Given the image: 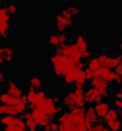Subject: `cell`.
<instances>
[{
  "mask_svg": "<svg viewBox=\"0 0 122 131\" xmlns=\"http://www.w3.org/2000/svg\"><path fill=\"white\" fill-rule=\"evenodd\" d=\"M90 127L84 107H73L58 114V131H89Z\"/></svg>",
  "mask_w": 122,
  "mask_h": 131,
  "instance_id": "cell-1",
  "label": "cell"
},
{
  "mask_svg": "<svg viewBox=\"0 0 122 131\" xmlns=\"http://www.w3.org/2000/svg\"><path fill=\"white\" fill-rule=\"evenodd\" d=\"M73 15L70 14V11L66 8H63L61 11H57L52 17V26L55 29V32H66L70 28H73Z\"/></svg>",
  "mask_w": 122,
  "mask_h": 131,
  "instance_id": "cell-2",
  "label": "cell"
},
{
  "mask_svg": "<svg viewBox=\"0 0 122 131\" xmlns=\"http://www.w3.org/2000/svg\"><path fill=\"white\" fill-rule=\"evenodd\" d=\"M61 105L63 108H73V107H86L84 102V87L83 85H75L73 90H70L69 93L64 95V98L61 99Z\"/></svg>",
  "mask_w": 122,
  "mask_h": 131,
  "instance_id": "cell-3",
  "label": "cell"
},
{
  "mask_svg": "<svg viewBox=\"0 0 122 131\" xmlns=\"http://www.w3.org/2000/svg\"><path fill=\"white\" fill-rule=\"evenodd\" d=\"M50 64H52V72L55 76L61 78L67 70H70L73 66H75V61H72L70 58H67L66 55L63 53H57L54 52V55L50 57Z\"/></svg>",
  "mask_w": 122,
  "mask_h": 131,
  "instance_id": "cell-4",
  "label": "cell"
},
{
  "mask_svg": "<svg viewBox=\"0 0 122 131\" xmlns=\"http://www.w3.org/2000/svg\"><path fill=\"white\" fill-rule=\"evenodd\" d=\"M55 52H57V53H63V55H66L67 58H70V60L75 61V63L81 60V52H79V49L76 47L75 43H69V41H67L66 44L55 47Z\"/></svg>",
  "mask_w": 122,
  "mask_h": 131,
  "instance_id": "cell-5",
  "label": "cell"
},
{
  "mask_svg": "<svg viewBox=\"0 0 122 131\" xmlns=\"http://www.w3.org/2000/svg\"><path fill=\"white\" fill-rule=\"evenodd\" d=\"M75 44H76V47L81 52V60H89L90 57H93V52L89 47V38H87L86 34L83 32L76 34L75 35Z\"/></svg>",
  "mask_w": 122,
  "mask_h": 131,
  "instance_id": "cell-6",
  "label": "cell"
},
{
  "mask_svg": "<svg viewBox=\"0 0 122 131\" xmlns=\"http://www.w3.org/2000/svg\"><path fill=\"white\" fill-rule=\"evenodd\" d=\"M47 96V93L43 90V89H38V90H35V89H30L26 92V95H25V98L28 101V107H30V110L35 107V105H38L43 99Z\"/></svg>",
  "mask_w": 122,
  "mask_h": 131,
  "instance_id": "cell-7",
  "label": "cell"
},
{
  "mask_svg": "<svg viewBox=\"0 0 122 131\" xmlns=\"http://www.w3.org/2000/svg\"><path fill=\"white\" fill-rule=\"evenodd\" d=\"M69 40H70V35L67 34V31H66V32H54L46 38V44L55 49V47H58V46L66 44Z\"/></svg>",
  "mask_w": 122,
  "mask_h": 131,
  "instance_id": "cell-8",
  "label": "cell"
},
{
  "mask_svg": "<svg viewBox=\"0 0 122 131\" xmlns=\"http://www.w3.org/2000/svg\"><path fill=\"white\" fill-rule=\"evenodd\" d=\"M79 69H84V63L79 60V61H76L75 66L70 69V70H67L61 78H63V82L66 84V85H73V82H75V78H76V73H78V70Z\"/></svg>",
  "mask_w": 122,
  "mask_h": 131,
  "instance_id": "cell-9",
  "label": "cell"
},
{
  "mask_svg": "<svg viewBox=\"0 0 122 131\" xmlns=\"http://www.w3.org/2000/svg\"><path fill=\"white\" fill-rule=\"evenodd\" d=\"M102 98V95H101V92H99V89H96V87H89L86 92H84V102L86 104H89V105H95L96 102H99Z\"/></svg>",
  "mask_w": 122,
  "mask_h": 131,
  "instance_id": "cell-10",
  "label": "cell"
},
{
  "mask_svg": "<svg viewBox=\"0 0 122 131\" xmlns=\"http://www.w3.org/2000/svg\"><path fill=\"white\" fill-rule=\"evenodd\" d=\"M30 113H32V116H34V119H35L37 125H38V127H41V128H43L49 121H52L46 113H43V111H41V110H38V108H32V111H30Z\"/></svg>",
  "mask_w": 122,
  "mask_h": 131,
  "instance_id": "cell-11",
  "label": "cell"
},
{
  "mask_svg": "<svg viewBox=\"0 0 122 131\" xmlns=\"http://www.w3.org/2000/svg\"><path fill=\"white\" fill-rule=\"evenodd\" d=\"M6 90L14 96H22L23 95V87L15 79H8L6 81Z\"/></svg>",
  "mask_w": 122,
  "mask_h": 131,
  "instance_id": "cell-12",
  "label": "cell"
},
{
  "mask_svg": "<svg viewBox=\"0 0 122 131\" xmlns=\"http://www.w3.org/2000/svg\"><path fill=\"white\" fill-rule=\"evenodd\" d=\"M110 107H111V105H110V102H108V101L101 99L99 102H96V104H95V107H93V108H95V111H96L98 117H101V119H102V117L107 114V111L110 110Z\"/></svg>",
  "mask_w": 122,
  "mask_h": 131,
  "instance_id": "cell-13",
  "label": "cell"
},
{
  "mask_svg": "<svg viewBox=\"0 0 122 131\" xmlns=\"http://www.w3.org/2000/svg\"><path fill=\"white\" fill-rule=\"evenodd\" d=\"M0 57L3 58L5 63H12V60H14V57H15L14 47H11V46H8V44L0 46Z\"/></svg>",
  "mask_w": 122,
  "mask_h": 131,
  "instance_id": "cell-14",
  "label": "cell"
},
{
  "mask_svg": "<svg viewBox=\"0 0 122 131\" xmlns=\"http://www.w3.org/2000/svg\"><path fill=\"white\" fill-rule=\"evenodd\" d=\"M23 119H25V125H26V130L28 131H38L40 127L37 125V122H35V119H34L30 111H25L23 113Z\"/></svg>",
  "mask_w": 122,
  "mask_h": 131,
  "instance_id": "cell-15",
  "label": "cell"
},
{
  "mask_svg": "<svg viewBox=\"0 0 122 131\" xmlns=\"http://www.w3.org/2000/svg\"><path fill=\"white\" fill-rule=\"evenodd\" d=\"M90 85H91V87H96V89H108L110 82H108L104 76L95 75V76L90 79Z\"/></svg>",
  "mask_w": 122,
  "mask_h": 131,
  "instance_id": "cell-16",
  "label": "cell"
},
{
  "mask_svg": "<svg viewBox=\"0 0 122 131\" xmlns=\"http://www.w3.org/2000/svg\"><path fill=\"white\" fill-rule=\"evenodd\" d=\"M14 108H15L17 114H23L25 111H28V101H26V98H25V95L18 96L17 102L14 104Z\"/></svg>",
  "mask_w": 122,
  "mask_h": 131,
  "instance_id": "cell-17",
  "label": "cell"
},
{
  "mask_svg": "<svg viewBox=\"0 0 122 131\" xmlns=\"http://www.w3.org/2000/svg\"><path fill=\"white\" fill-rule=\"evenodd\" d=\"M17 99H18V96L11 95L8 90H5V92H2V93H0V101H2V104H9V105H14V104L17 102Z\"/></svg>",
  "mask_w": 122,
  "mask_h": 131,
  "instance_id": "cell-18",
  "label": "cell"
},
{
  "mask_svg": "<svg viewBox=\"0 0 122 131\" xmlns=\"http://www.w3.org/2000/svg\"><path fill=\"white\" fill-rule=\"evenodd\" d=\"M118 117H119V111H118L115 107H110V110L107 111V114H105L102 119H104V122H105V125H107V124L113 122V121H115V119H118Z\"/></svg>",
  "mask_w": 122,
  "mask_h": 131,
  "instance_id": "cell-19",
  "label": "cell"
},
{
  "mask_svg": "<svg viewBox=\"0 0 122 131\" xmlns=\"http://www.w3.org/2000/svg\"><path fill=\"white\" fill-rule=\"evenodd\" d=\"M86 67H87V69H90V70H93V72H95V75H96V72H98L102 66H101V63H99L98 57H90V58L87 60V64H86Z\"/></svg>",
  "mask_w": 122,
  "mask_h": 131,
  "instance_id": "cell-20",
  "label": "cell"
},
{
  "mask_svg": "<svg viewBox=\"0 0 122 131\" xmlns=\"http://www.w3.org/2000/svg\"><path fill=\"white\" fill-rule=\"evenodd\" d=\"M12 31V25L11 21H0V37L2 38H8V35Z\"/></svg>",
  "mask_w": 122,
  "mask_h": 131,
  "instance_id": "cell-21",
  "label": "cell"
},
{
  "mask_svg": "<svg viewBox=\"0 0 122 131\" xmlns=\"http://www.w3.org/2000/svg\"><path fill=\"white\" fill-rule=\"evenodd\" d=\"M86 119L90 122L91 125L99 122V117H98V114H96V111H95V108H93V107H89V108L86 110Z\"/></svg>",
  "mask_w": 122,
  "mask_h": 131,
  "instance_id": "cell-22",
  "label": "cell"
},
{
  "mask_svg": "<svg viewBox=\"0 0 122 131\" xmlns=\"http://www.w3.org/2000/svg\"><path fill=\"white\" fill-rule=\"evenodd\" d=\"M87 84V78H86V73H84V69H79L78 73H76V78H75V82L73 85H86Z\"/></svg>",
  "mask_w": 122,
  "mask_h": 131,
  "instance_id": "cell-23",
  "label": "cell"
},
{
  "mask_svg": "<svg viewBox=\"0 0 122 131\" xmlns=\"http://www.w3.org/2000/svg\"><path fill=\"white\" fill-rule=\"evenodd\" d=\"M29 87L30 89H43V78L41 76H30L29 78Z\"/></svg>",
  "mask_w": 122,
  "mask_h": 131,
  "instance_id": "cell-24",
  "label": "cell"
},
{
  "mask_svg": "<svg viewBox=\"0 0 122 131\" xmlns=\"http://www.w3.org/2000/svg\"><path fill=\"white\" fill-rule=\"evenodd\" d=\"M6 11L11 14V17H14V15H17L18 14V11H20V5L18 3H14V2H9V3H6Z\"/></svg>",
  "mask_w": 122,
  "mask_h": 131,
  "instance_id": "cell-25",
  "label": "cell"
},
{
  "mask_svg": "<svg viewBox=\"0 0 122 131\" xmlns=\"http://www.w3.org/2000/svg\"><path fill=\"white\" fill-rule=\"evenodd\" d=\"M107 127L110 128L111 131H122V119H115L113 122H110V124H107Z\"/></svg>",
  "mask_w": 122,
  "mask_h": 131,
  "instance_id": "cell-26",
  "label": "cell"
},
{
  "mask_svg": "<svg viewBox=\"0 0 122 131\" xmlns=\"http://www.w3.org/2000/svg\"><path fill=\"white\" fill-rule=\"evenodd\" d=\"M67 9L70 11V14H72L73 17H78L79 12H81V8H79L78 3H69V5H67Z\"/></svg>",
  "mask_w": 122,
  "mask_h": 131,
  "instance_id": "cell-27",
  "label": "cell"
},
{
  "mask_svg": "<svg viewBox=\"0 0 122 131\" xmlns=\"http://www.w3.org/2000/svg\"><path fill=\"white\" fill-rule=\"evenodd\" d=\"M122 63V55H115V57H110V61H108V69H115L118 64Z\"/></svg>",
  "mask_w": 122,
  "mask_h": 131,
  "instance_id": "cell-28",
  "label": "cell"
},
{
  "mask_svg": "<svg viewBox=\"0 0 122 131\" xmlns=\"http://www.w3.org/2000/svg\"><path fill=\"white\" fill-rule=\"evenodd\" d=\"M43 131H58V122H55L54 119L49 121V122L43 127Z\"/></svg>",
  "mask_w": 122,
  "mask_h": 131,
  "instance_id": "cell-29",
  "label": "cell"
},
{
  "mask_svg": "<svg viewBox=\"0 0 122 131\" xmlns=\"http://www.w3.org/2000/svg\"><path fill=\"white\" fill-rule=\"evenodd\" d=\"M0 21H11V14L6 11L5 6H0Z\"/></svg>",
  "mask_w": 122,
  "mask_h": 131,
  "instance_id": "cell-30",
  "label": "cell"
},
{
  "mask_svg": "<svg viewBox=\"0 0 122 131\" xmlns=\"http://www.w3.org/2000/svg\"><path fill=\"white\" fill-rule=\"evenodd\" d=\"M89 131H111L107 125H104V124H101V122H98V124H93L90 127V130Z\"/></svg>",
  "mask_w": 122,
  "mask_h": 131,
  "instance_id": "cell-31",
  "label": "cell"
},
{
  "mask_svg": "<svg viewBox=\"0 0 122 131\" xmlns=\"http://www.w3.org/2000/svg\"><path fill=\"white\" fill-rule=\"evenodd\" d=\"M98 60H99V63H101L102 67H108V61H110V57H108V55L99 53V55H98Z\"/></svg>",
  "mask_w": 122,
  "mask_h": 131,
  "instance_id": "cell-32",
  "label": "cell"
},
{
  "mask_svg": "<svg viewBox=\"0 0 122 131\" xmlns=\"http://www.w3.org/2000/svg\"><path fill=\"white\" fill-rule=\"evenodd\" d=\"M2 131H28L26 127H2Z\"/></svg>",
  "mask_w": 122,
  "mask_h": 131,
  "instance_id": "cell-33",
  "label": "cell"
},
{
  "mask_svg": "<svg viewBox=\"0 0 122 131\" xmlns=\"http://www.w3.org/2000/svg\"><path fill=\"white\" fill-rule=\"evenodd\" d=\"M113 99H122V85L113 92Z\"/></svg>",
  "mask_w": 122,
  "mask_h": 131,
  "instance_id": "cell-34",
  "label": "cell"
},
{
  "mask_svg": "<svg viewBox=\"0 0 122 131\" xmlns=\"http://www.w3.org/2000/svg\"><path fill=\"white\" fill-rule=\"evenodd\" d=\"M113 107H115L118 111H121L122 110V99H113Z\"/></svg>",
  "mask_w": 122,
  "mask_h": 131,
  "instance_id": "cell-35",
  "label": "cell"
},
{
  "mask_svg": "<svg viewBox=\"0 0 122 131\" xmlns=\"http://www.w3.org/2000/svg\"><path fill=\"white\" fill-rule=\"evenodd\" d=\"M84 73H86V78H87V81H90L91 78L95 76V72H93V70H90V69H87V67L84 69Z\"/></svg>",
  "mask_w": 122,
  "mask_h": 131,
  "instance_id": "cell-36",
  "label": "cell"
},
{
  "mask_svg": "<svg viewBox=\"0 0 122 131\" xmlns=\"http://www.w3.org/2000/svg\"><path fill=\"white\" fill-rule=\"evenodd\" d=\"M6 81H8V75L3 70H0V84H6Z\"/></svg>",
  "mask_w": 122,
  "mask_h": 131,
  "instance_id": "cell-37",
  "label": "cell"
},
{
  "mask_svg": "<svg viewBox=\"0 0 122 131\" xmlns=\"http://www.w3.org/2000/svg\"><path fill=\"white\" fill-rule=\"evenodd\" d=\"M113 70H115V72H116V73H118V75L122 78V63H121V64H118L115 69H113Z\"/></svg>",
  "mask_w": 122,
  "mask_h": 131,
  "instance_id": "cell-38",
  "label": "cell"
},
{
  "mask_svg": "<svg viewBox=\"0 0 122 131\" xmlns=\"http://www.w3.org/2000/svg\"><path fill=\"white\" fill-rule=\"evenodd\" d=\"M118 46H119V50H121V53H122V34L119 35V38H118Z\"/></svg>",
  "mask_w": 122,
  "mask_h": 131,
  "instance_id": "cell-39",
  "label": "cell"
},
{
  "mask_svg": "<svg viewBox=\"0 0 122 131\" xmlns=\"http://www.w3.org/2000/svg\"><path fill=\"white\" fill-rule=\"evenodd\" d=\"M3 66H5V61H3V58H2V57H0V70H2V69H3Z\"/></svg>",
  "mask_w": 122,
  "mask_h": 131,
  "instance_id": "cell-40",
  "label": "cell"
},
{
  "mask_svg": "<svg viewBox=\"0 0 122 131\" xmlns=\"http://www.w3.org/2000/svg\"><path fill=\"white\" fill-rule=\"evenodd\" d=\"M2 107H3V104H2V101H0V114H2Z\"/></svg>",
  "mask_w": 122,
  "mask_h": 131,
  "instance_id": "cell-41",
  "label": "cell"
},
{
  "mask_svg": "<svg viewBox=\"0 0 122 131\" xmlns=\"http://www.w3.org/2000/svg\"><path fill=\"white\" fill-rule=\"evenodd\" d=\"M5 3V0H0V5H3Z\"/></svg>",
  "mask_w": 122,
  "mask_h": 131,
  "instance_id": "cell-42",
  "label": "cell"
},
{
  "mask_svg": "<svg viewBox=\"0 0 122 131\" xmlns=\"http://www.w3.org/2000/svg\"><path fill=\"white\" fill-rule=\"evenodd\" d=\"M119 28H121V31H122V21H121V23H119Z\"/></svg>",
  "mask_w": 122,
  "mask_h": 131,
  "instance_id": "cell-43",
  "label": "cell"
}]
</instances>
